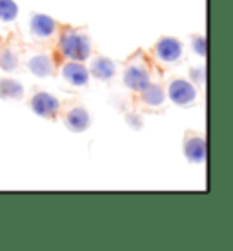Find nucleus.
Listing matches in <instances>:
<instances>
[{
	"mask_svg": "<svg viewBox=\"0 0 233 251\" xmlns=\"http://www.w3.org/2000/svg\"><path fill=\"white\" fill-rule=\"evenodd\" d=\"M60 76L73 88H84L89 82V71L82 62L66 60L60 68Z\"/></svg>",
	"mask_w": 233,
	"mask_h": 251,
	"instance_id": "9",
	"label": "nucleus"
},
{
	"mask_svg": "<svg viewBox=\"0 0 233 251\" xmlns=\"http://www.w3.org/2000/svg\"><path fill=\"white\" fill-rule=\"evenodd\" d=\"M153 55H155L158 62L177 64L184 57V46L175 37H162L158 38L155 46H153Z\"/></svg>",
	"mask_w": 233,
	"mask_h": 251,
	"instance_id": "4",
	"label": "nucleus"
},
{
	"mask_svg": "<svg viewBox=\"0 0 233 251\" xmlns=\"http://www.w3.org/2000/svg\"><path fill=\"white\" fill-rule=\"evenodd\" d=\"M57 50L64 60L84 62V60H88L91 57L93 44H91L88 31L68 25V27H62V31L58 33Z\"/></svg>",
	"mask_w": 233,
	"mask_h": 251,
	"instance_id": "1",
	"label": "nucleus"
},
{
	"mask_svg": "<svg viewBox=\"0 0 233 251\" xmlns=\"http://www.w3.org/2000/svg\"><path fill=\"white\" fill-rule=\"evenodd\" d=\"M139 95H140V100L150 107H160L164 104V100H166L164 89L160 86H157V84H153V82H150Z\"/></svg>",
	"mask_w": 233,
	"mask_h": 251,
	"instance_id": "13",
	"label": "nucleus"
},
{
	"mask_svg": "<svg viewBox=\"0 0 233 251\" xmlns=\"http://www.w3.org/2000/svg\"><path fill=\"white\" fill-rule=\"evenodd\" d=\"M182 151L186 160L191 164H202L206 160V137L202 133H186L182 142Z\"/></svg>",
	"mask_w": 233,
	"mask_h": 251,
	"instance_id": "6",
	"label": "nucleus"
},
{
	"mask_svg": "<svg viewBox=\"0 0 233 251\" xmlns=\"http://www.w3.org/2000/svg\"><path fill=\"white\" fill-rule=\"evenodd\" d=\"M19 17V4L15 0H0V22L9 24Z\"/></svg>",
	"mask_w": 233,
	"mask_h": 251,
	"instance_id": "15",
	"label": "nucleus"
},
{
	"mask_svg": "<svg viewBox=\"0 0 233 251\" xmlns=\"http://www.w3.org/2000/svg\"><path fill=\"white\" fill-rule=\"evenodd\" d=\"M89 76H95L97 80L102 82H109L115 76V71H117V66L111 58L107 57H95L91 60V66H89Z\"/></svg>",
	"mask_w": 233,
	"mask_h": 251,
	"instance_id": "11",
	"label": "nucleus"
},
{
	"mask_svg": "<svg viewBox=\"0 0 233 251\" xmlns=\"http://www.w3.org/2000/svg\"><path fill=\"white\" fill-rule=\"evenodd\" d=\"M26 66L31 71L33 75L38 76V78H46V76H51L55 73V62H53V57L46 51H35L31 53L27 60H26Z\"/></svg>",
	"mask_w": 233,
	"mask_h": 251,
	"instance_id": "10",
	"label": "nucleus"
},
{
	"mask_svg": "<svg viewBox=\"0 0 233 251\" xmlns=\"http://www.w3.org/2000/svg\"><path fill=\"white\" fill-rule=\"evenodd\" d=\"M122 80H124V86L135 93H140L152 82V69L144 58H140V53L128 60L122 73Z\"/></svg>",
	"mask_w": 233,
	"mask_h": 251,
	"instance_id": "2",
	"label": "nucleus"
},
{
	"mask_svg": "<svg viewBox=\"0 0 233 251\" xmlns=\"http://www.w3.org/2000/svg\"><path fill=\"white\" fill-rule=\"evenodd\" d=\"M191 46H193V51H195L197 55H201V57L206 55V38L202 37V35H195V37L191 38Z\"/></svg>",
	"mask_w": 233,
	"mask_h": 251,
	"instance_id": "16",
	"label": "nucleus"
},
{
	"mask_svg": "<svg viewBox=\"0 0 233 251\" xmlns=\"http://www.w3.org/2000/svg\"><path fill=\"white\" fill-rule=\"evenodd\" d=\"M58 29V24L55 19H51L50 15L44 13H35L29 20V31L31 37L37 40H50L51 37H55V33Z\"/></svg>",
	"mask_w": 233,
	"mask_h": 251,
	"instance_id": "8",
	"label": "nucleus"
},
{
	"mask_svg": "<svg viewBox=\"0 0 233 251\" xmlns=\"http://www.w3.org/2000/svg\"><path fill=\"white\" fill-rule=\"evenodd\" d=\"M166 93H168V99H170L173 104L188 107L197 100L199 91H197V86L191 80H186V78H173V80L168 84Z\"/></svg>",
	"mask_w": 233,
	"mask_h": 251,
	"instance_id": "3",
	"label": "nucleus"
},
{
	"mask_svg": "<svg viewBox=\"0 0 233 251\" xmlns=\"http://www.w3.org/2000/svg\"><path fill=\"white\" fill-rule=\"evenodd\" d=\"M64 126L70 129L71 133H82L86 131L91 124V115L84 106L77 104V106H70L62 115Z\"/></svg>",
	"mask_w": 233,
	"mask_h": 251,
	"instance_id": "7",
	"label": "nucleus"
},
{
	"mask_svg": "<svg viewBox=\"0 0 233 251\" xmlns=\"http://www.w3.org/2000/svg\"><path fill=\"white\" fill-rule=\"evenodd\" d=\"M24 97V86L17 78L2 76L0 78V99L4 100H20Z\"/></svg>",
	"mask_w": 233,
	"mask_h": 251,
	"instance_id": "12",
	"label": "nucleus"
},
{
	"mask_svg": "<svg viewBox=\"0 0 233 251\" xmlns=\"http://www.w3.org/2000/svg\"><path fill=\"white\" fill-rule=\"evenodd\" d=\"M20 66V55L13 46H2L0 48V69L11 73Z\"/></svg>",
	"mask_w": 233,
	"mask_h": 251,
	"instance_id": "14",
	"label": "nucleus"
},
{
	"mask_svg": "<svg viewBox=\"0 0 233 251\" xmlns=\"http://www.w3.org/2000/svg\"><path fill=\"white\" fill-rule=\"evenodd\" d=\"M29 107L31 111L40 119H55L60 113V100H58L55 95L48 93V91H37L29 100Z\"/></svg>",
	"mask_w": 233,
	"mask_h": 251,
	"instance_id": "5",
	"label": "nucleus"
},
{
	"mask_svg": "<svg viewBox=\"0 0 233 251\" xmlns=\"http://www.w3.org/2000/svg\"><path fill=\"white\" fill-rule=\"evenodd\" d=\"M206 69H204V66H201V68H197V69H191V76L195 78V80L202 82L204 78H206Z\"/></svg>",
	"mask_w": 233,
	"mask_h": 251,
	"instance_id": "17",
	"label": "nucleus"
}]
</instances>
